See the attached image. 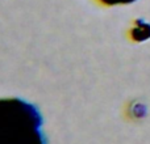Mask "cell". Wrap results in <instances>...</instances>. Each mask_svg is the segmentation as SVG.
Listing matches in <instances>:
<instances>
[{"label": "cell", "mask_w": 150, "mask_h": 144, "mask_svg": "<svg viewBox=\"0 0 150 144\" xmlns=\"http://www.w3.org/2000/svg\"><path fill=\"white\" fill-rule=\"evenodd\" d=\"M40 110L21 98H0V144H47Z\"/></svg>", "instance_id": "1"}, {"label": "cell", "mask_w": 150, "mask_h": 144, "mask_svg": "<svg viewBox=\"0 0 150 144\" xmlns=\"http://www.w3.org/2000/svg\"><path fill=\"white\" fill-rule=\"evenodd\" d=\"M133 39L136 41H144V39L150 37V25L145 24L142 21H138L136 24V28L133 29Z\"/></svg>", "instance_id": "2"}, {"label": "cell", "mask_w": 150, "mask_h": 144, "mask_svg": "<svg viewBox=\"0 0 150 144\" xmlns=\"http://www.w3.org/2000/svg\"><path fill=\"white\" fill-rule=\"evenodd\" d=\"M100 3L105 5H122V4H130L136 0H99Z\"/></svg>", "instance_id": "3"}]
</instances>
